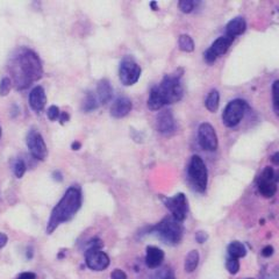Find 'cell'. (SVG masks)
Listing matches in <instances>:
<instances>
[{
    "label": "cell",
    "mask_w": 279,
    "mask_h": 279,
    "mask_svg": "<svg viewBox=\"0 0 279 279\" xmlns=\"http://www.w3.org/2000/svg\"><path fill=\"white\" fill-rule=\"evenodd\" d=\"M57 258H58V259L64 258V250H60V253L57 254Z\"/></svg>",
    "instance_id": "43"
},
{
    "label": "cell",
    "mask_w": 279,
    "mask_h": 279,
    "mask_svg": "<svg viewBox=\"0 0 279 279\" xmlns=\"http://www.w3.org/2000/svg\"><path fill=\"white\" fill-rule=\"evenodd\" d=\"M279 183V169L274 166H265L260 175L257 177L256 185L259 194L264 198H272L277 192Z\"/></svg>",
    "instance_id": "9"
},
{
    "label": "cell",
    "mask_w": 279,
    "mask_h": 279,
    "mask_svg": "<svg viewBox=\"0 0 279 279\" xmlns=\"http://www.w3.org/2000/svg\"><path fill=\"white\" fill-rule=\"evenodd\" d=\"M249 105L244 99L241 98H235L232 99L226 105V107L223 108L222 112V123L227 128H235L241 123V121L243 120L244 116H246Z\"/></svg>",
    "instance_id": "7"
},
{
    "label": "cell",
    "mask_w": 279,
    "mask_h": 279,
    "mask_svg": "<svg viewBox=\"0 0 279 279\" xmlns=\"http://www.w3.org/2000/svg\"><path fill=\"white\" fill-rule=\"evenodd\" d=\"M83 205V191L79 185H72L67 188L63 197L58 200L51 209L46 222V234L50 235L56 229L71 219L79 212Z\"/></svg>",
    "instance_id": "3"
},
{
    "label": "cell",
    "mask_w": 279,
    "mask_h": 279,
    "mask_svg": "<svg viewBox=\"0 0 279 279\" xmlns=\"http://www.w3.org/2000/svg\"><path fill=\"white\" fill-rule=\"evenodd\" d=\"M60 116H61V110L58 108V106H56V105H51V106L48 107V110H46V117H48L49 121H56L60 119Z\"/></svg>",
    "instance_id": "30"
},
{
    "label": "cell",
    "mask_w": 279,
    "mask_h": 279,
    "mask_svg": "<svg viewBox=\"0 0 279 279\" xmlns=\"http://www.w3.org/2000/svg\"><path fill=\"white\" fill-rule=\"evenodd\" d=\"M26 145L29 151L30 156L34 160L43 162L48 158L49 151L43 136L39 130L35 128H30L26 134Z\"/></svg>",
    "instance_id": "10"
},
{
    "label": "cell",
    "mask_w": 279,
    "mask_h": 279,
    "mask_svg": "<svg viewBox=\"0 0 279 279\" xmlns=\"http://www.w3.org/2000/svg\"><path fill=\"white\" fill-rule=\"evenodd\" d=\"M24 255H26L27 259H32L34 257V249L32 247H27L26 251H24Z\"/></svg>",
    "instance_id": "41"
},
{
    "label": "cell",
    "mask_w": 279,
    "mask_h": 279,
    "mask_svg": "<svg viewBox=\"0 0 279 279\" xmlns=\"http://www.w3.org/2000/svg\"><path fill=\"white\" fill-rule=\"evenodd\" d=\"M1 136H2V128L1 126H0V139H1Z\"/></svg>",
    "instance_id": "45"
},
{
    "label": "cell",
    "mask_w": 279,
    "mask_h": 279,
    "mask_svg": "<svg viewBox=\"0 0 279 279\" xmlns=\"http://www.w3.org/2000/svg\"><path fill=\"white\" fill-rule=\"evenodd\" d=\"M20 107H19L18 104H12L11 107H9V116L12 119H17V117L20 116Z\"/></svg>",
    "instance_id": "32"
},
{
    "label": "cell",
    "mask_w": 279,
    "mask_h": 279,
    "mask_svg": "<svg viewBox=\"0 0 279 279\" xmlns=\"http://www.w3.org/2000/svg\"><path fill=\"white\" fill-rule=\"evenodd\" d=\"M199 260H200V255L198 253V250H191L190 253L187 254L185 258V264L184 269L187 274H192V272L195 271V269L199 265Z\"/></svg>",
    "instance_id": "23"
},
{
    "label": "cell",
    "mask_w": 279,
    "mask_h": 279,
    "mask_svg": "<svg viewBox=\"0 0 279 279\" xmlns=\"http://www.w3.org/2000/svg\"><path fill=\"white\" fill-rule=\"evenodd\" d=\"M226 269L228 270L229 274L236 275L240 271V262H238L237 258L228 256L227 259H226Z\"/></svg>",
    "instance_id": "29"
},
{
    "label": "cell",
    "mask_w": 279,
    "mask_h": 279,
    "mask_svg": "<svg viewBox=\"0 0 279 279\" xmlns=\"http://www.w3.org/2000/svg\"><path fill=\"white\" fill-rule=\"evenodd\" d=\"M8 242V236L5 234V232H0V250L2 249V248L6 247V244H7Z\"/></svg>",
    "instance_id": "38"
},
{
    "label": "cell",
    "mask_w": 279,
    "mask_h": 279,
    "mask_svg": "<svg viewBox=\"0 0 279 279\" xmlns=\"http://www.w3.org/2000/svg\"><path fill=\"white\" fill-rule=\"evenodd\" d=\"M165 254L164 251L156 246H148L145 248V265L149 269H157L162 265Z\"/></svg>",
    "instance_id": "17"
},
{
    "label": "cell",
    "mask_w": 279,
    "mask_h": 279,
    "mask_svg": "<svg viewBox=\"0 0 279 279\" xmlns=\"http://www.w3.org/2000/svg\"><path fill=\"white\" fill-rule=\"evenodd\" d=\"M204 105H205V107H206V110L210 112V113H215V112L219 110L220 92L218 91V90L213 89L207 93L206 98H205Z\"/></svg>",
    "instance_id": "20"
},
{
    "label": "cell",
    "mask_w": 279,
    "mask_h": 279,
    "mask_svg": "<svg viewBox=\"0 0 279 279\" xmlns=\"http://www.w3.org/2000/svg\"><path fill=\"white\" fill-rule=\"evenodd\" d=\"M248 279H251V278H248Z\"/></svg>",
    "instance_id": "46"
},
{
    "label": "cell",
    "mask_w": 279,
    "mask_h": 279,
    "mask_svg": "<svg viewBox=\"0 0 279 279\" xmlns=\"http://www.w3.org/2000/svg\"><path fill=\"white\" fill-rule=\"evenodd\" d=\"M247 21L243 17H235L231 19L226 24V35L232 37V39H236L237 36H240L247 30Z\"/></svg>",
    "instance_id": "18"
},
{
    "label": "cell",
    "mask_w": 279,
    "mask_h": 279,
    "mask_svg": "<svg viewBox=\"0 0 279 279\" xmlns=\"http://www.w3.org/2000/svg\"><path fill=\"white\" fill-rule=\"evenodd\" d=\"M28 104H29L30 110L40 113L45 110L46 105V90L41 85H36L30 90L28 94Z\"/></svg>",
    "instance_id": "16"
},
{
    "label": "cell",
    "mask_w": 279,
    "mask_h": 279,
    "mask_svg": "<svg viewBox=\"0 0 279 279\" xmlns=\"http://www.w3.org/2000/svg\"><path fill=\"white\" fill-rule=\"evenodd\" d=\"M7 71L17 91H26L45 73L40 55L27 46H18L9 55Z\"/></svg>",
    "instance_id": "1"
},
{
    "label": "cell",
    "mask_w": 279,
    "mask_h": 279,
    "mask_svg": "<svg viewBox=\"0 0 279 279\" xmlns=\"http://www.w3.org/2000/svg\"><path fill=\"white\" fill-rule=\"evenodd\" d=\"M51 178L54 179L55 182L57 183H62L63 182V173H62L60 170H54V171L51 172Z\"/></svg>",
    "instance_id": "36"
},
{
    "label": "cell",
    "mask_w": 279,
    "mask_h": 279,
    "mask_svg": "<svg viewBox=\"0 0 279 279\" xmlns=\"http://www.w3.org/2000/svg\"><path fill=\"white\" fill-rule=\"evenodd\" d=\"M69 121H70V114L68 113L67 111H61L60 119H58V122H60V125L64 126L65 123L69 122Z\"/></svg>",
    "instance_id": "33"
},
{
    "label": "cell",
    "mask_w": 279,
    "mask_h": 279,
    "mask_svg": "<svg viewBox=\"0 0 279 279\" xmlns=\"http://www.w3.org/2000/svg\"><path fill=\"white\" fill-rule=\"evenodd\" d=\"M12 171H13V175L17 177L18 179L23 178V176L26 175L27 172V163L23 158H17V160L13 162V165H12Z\"/></svg>",
    "instance_id": "25"
},
{
    "label": "cell",
    "mask_w": 279,
    "mask_h": 279,
    "mask_svg": "<svg viewBox=\"0 0 279 279\" xmlns=\"http://www.w3.org/2000/svg\"><path fill=\"white\" fill-rule=\"evenodd\" d=\"M133 110V102L128 97L120 95L114 101L112 102V106L110 108V114L114 119H123L128 116L129 113Z\"/></svg>",
    "instance_id": "15"
},
{
    "label": "cell",
    "mask_w": 279,
    "mask_h": 279,
    "mask_svg": "<svg viewBox=\"0 0 279 279\" xmlns=\"http://www.w3.org/2000/svg\"><path fill=\"white\" fill-rule=\"evenodd\" d=\"M198 143L201 149L209 153H214L219 147V138L216 130L209 122H203L198 127Z\"/></svg>",
    "instance_id": "12"
},
{
    "label": "cell",
    "mask_w": 279,
    "mask_h": 279,
    "mask_svg": "<svg viewBox=\"0 0 279 279\" xmlns=\"http://www.w3.org/2000/svg\"><path fill=\"white\" fill-rule=\"evenodd\" d=\"M260 253H262L263 257H271L272 255H274L275 249H274V247H272V246H266V247L263 248Z\"/></svg>",
    "instance_id": "35"
},
{
    "label": "cell",
    "mask_w": 279,
    "mask_h": 279,
    "mask_svg": "<svg viewBox=\"0 0 279 279\" xmlns=\"http://www.w3.org/2000/svg\"><path fill=\"white\" fill-rule=\"evenodd\" d=\"M271 95H272V106H274V111L279 116V79L275 80V82L272 83Z\"/></svg>",
    "instance_id": "26"
},
{
    "label": "cell",
    "mask_w": 279,
    "mask_h": 279,
    "mask_svg": "<svg viewBox=\"0 0 279 279\" xmlns=\"http://www.w3.org/2000/svg\"><path fill=\"white\" fill-rule=\"evenodd\" d=\"M111 279H127V274L123 270L116 269L111 272Z\"/></svg>",
    "instance_id": "31"
},
{
    "label": "cell",
    "mask_w": 279,
    "mask_h": 279,
    "mask_svg": "<svg viewBox=\"0 0 279 279\" xmlns=\"http://www.w3.org/2000/svg\"><path fill=\"white\" fill-rule=\"evenodd\" d=\"M119 79L123 86H133L141 78V65L130 55L123 56L119 64Z\"/></svg>",
    "instance_id": "8"
},
{
    "label": "cell",
    "mask_w": 279,
    "mask_h": 279,
    "mask_svg": "<svg viewBox=\"0 0 279 279\" xmlns=\"http://www.w3.org/2000/svg\"><path fill=\"white\" fill-rule=\"evenodd\" d=\"M271 163L274 164L275 166H279V151H276V153H274L271 155Z\"/></svg>",
    "instance_id": "40"
},
{
    "label": "cell",
    "mask_w": 279,
    "mask_h": 279,
    "mask_svg": "<svg viewBox=\"0 0 279 279\" xmlns=\"http://www.w3.org/2000/svg\"><path fill=\"white\" fill-rule=\"evenodd\" d=\"M186 173L192 190L200 194L205 193L209 185V170L199 155H193L190 158Z\"/></svg>",
    "instance_id": "5"
},
{
    "label": "cell",
    "mask_w": 279,
    "mask_h": 279,
    "mask_svg": "<svg viewBox=\"0 0 279 279\" xmlns=\"http://www.w3.org/2000/svg\"><path fill=\"white\" fill-rule=\"evenodd\" d=\"M183 69H178L173 73L165 74L160 84L154 85L149 91L147 106L150 111H160L167 105L181 101L184 95V88L182 84Z\"/></svg>",
    "instance_id": "2"
},
{
    "label": "cell",
    "mask_w": 279,
    "mask_h": 279,
    "mask_svg": "<svg viewBox=\"0 0 279 279\" xmlns=\"http://www.w3.org/2000/svg\"><path fill=\"white\" fill-rule=\"evenodd\" d=\"M178 48L183 52H193L195 49L194 40L188 34H181L178 37Z\"/></svg>",
    "instance_id": "24"
},
{
    "label": "cell",
    "mask_w": 279,
    "mask_h": 279,
    "mask_svg": "<svg viewBox=\"0 0 279 279\" xmlns=\"http://www.w3.org/2000/svg\"><path fill=\"white\" fill-rule=\"evenodd\" d=\"M98 107H99L98 98L95 97L91 91L86 92L82 100V105H80L82 111L84 113H92V112L97 111Z\"/></svg>",
    "instance_id": "21"
},
{
    "label": "cell",
    "mask_w": 279,
    "mask_h": 279,
    "mask_svg": "<svg viewBox=\"0 0 279 279\" xmlns=\"http://www.w3.org/2000/svg\"><path fill=\"white\" fill-rule=\"evenodd\" d=\"M234 40L235 39L226 35V34L219 36L218 39H216L215 41H213L212 45L205 50L204 61L206 62L207 64H213L219 57H221V56H223L228 51V49L231 48Z\"/></svg>",
    "instance_id": "13"
},
{
    "label": "cell",
    "mask_w": 279,
    "mask_h": 279,
    "mask_svg": "<svg viewBox=\"0 0 279 279\" xmlns=\"http://www.w3.org/2000/svg\"><path fill=\"white\" fill-rule=\"evenodd\" d=\"M165 279H176V278H175V277H173V276L169 275V276H167V277H165Z\"/></svg>",
    "instance_id": "44"
},
{
    "label": "cell",
    "mask_w": 279,
    "mask_h": 279,
    "mask_svg": "<svg viewBox=\"0 0 279 279\" xmlns=\"http://www.w3.org/2000/svg\"><path fill=\"white\" fill-rule=\"evenodd\" d=\"M13 88V83L9 77H4L0 80V97H7Z\"/></svg>",
    "instance_id": "28"
},
{
    "label": "cell",
    "mask_w": 279,
    "mask_h": 279,
    "mask_svg": "<svg viewBox=\"0 0 279 279\" xmlns=\"http://www.w3.org/2000/svg\"><path fill=\"white\" fill-rule=\"evenodd\" d=\"M70 148H71V150L78 151V150H80V149H82V143H80L78 140H74V141L71 142Z\"/></svg>",
    "instance_id": "39"
},
{
    "label": "cell",
    "mask_w": 279,
    "mask_h": 279,
    "mask_svg": "<svg viewBox=\"0 0 279 279\" xmlns=\"http://www.w3.org/2000/svg\"><path fill=\"white\" fill-rule=\"evenodd\" d=\"M207 238H209V236H207V234H206V232H195V241L198 242V243H204V242H206L207 241Z\"/></svg>",
    "instance_id": "34"
},
{
    "label": "cell",
    "mask_w": 279,
    "mask_h": 279,
    "mask_svg": "<svg viewBox=\"0 0 279 279\" xmlns=\"http://www.w3.org/2000/svg\"><path fill=\"white\" fill-rule=\"evenodd\" d=\"M197 5L198 2L194 1V0H181V1L178 2V8L183 13L190 14L197 8Z\"/></svg>",
    "instance_id": "27"
},
{
    "label": "cell",
    "mask_w": 279,
    "mask_h": 279,
    "mask_svg": "<svg viewBox=\"0 0 279 279\" xmlns=\"http://www.w3.org/2000/svg\"><path fill=\"white\" fill-rule=\"evenodd\" d=\"M162 201L172 218L179 222L184 221L188 213V201L184 193L179 192L172 197H162Z\"/></svg>",
    "instance_id": "11"
},
{
    "label": "cell",
    "mask_w": 279,
    "mask_h": 279,
    "mask_svg": "<svg viewBox=\"0 0 279 279\" xmlns=\"http://www.w3.org/2000/svg\"><path fill=\"white\" fill-rule=\"evenodd\" d=\"M156 129L163 136H171L175 134L177 122L171 111L163 110L158 113L156 117Z\"/></svg>",
    "instance_id": "14"
},
{
    "label": "cell",
    "mask_w": 279,
    "mask_h": 279,
    "mask_svg": "<svg viewBox=\"0 0 279 279\" xmlns=\"http://www.w3.org/2000/svg\"><path fill=\"white\" fill-rule=\"evenodd\" d=\"M113 86L107 78H101L97 83V98L100 105H107L113 99Z\"/></svg>",
    "instance_id": "19"
},
{
    "label": "cell",
    "mask_w": 279,
    "mask_h": 279,
    "mask_svg": "<svg viewBox=\"0 0 279 279\" xmlns=\"http://www.w3.org/2000/svg\"><path fill=\"white\" fill-rule=\"evenodd\" d=\"M17 279H36V274H34V272H23V274H20L17 277Z\"/></svg>",
    "instance_id": "37"
},
{
    "label": "cell",
    "mask_w": 279,
    "mask_h": 279,
    "mask_svg": "<svg viewBox=\"0 0 279 279\" xmlns=\"http://www.w3.org/2000/svg\"><path fill=\"white\" fill-rule=\"evenodd\" d=\"M149 6H150V8H151V11H158L160 9V7H158V2L156 1V0H154V1H150L149 2Z\"/></svg>",
    "instance_id": "42"
},
{
    "label": "cell",
    "mask_w": 279,
    "mask_h": 279,
    "mask_svg": "<svg viewBox=\"0 0 279 279\" xmlns=\"http://www.w3.org/2000/svg\"><path fill=\"white\" fill-rule=\"evenodd\" d=\"M104 242L99 237H93L88 242L84 258H85V265L92 271H104L111 264L110 256L102 250Z\"/></svg>",
    "instance_id": "6"
},
{
    "label": "cell",
    "mask_w": 279,
    "mask_h": 279,
    "mask_svg": "<svg viewBox=\"0 0 279 279\" xmlns=\"http://www.w3.org/2000/svg\"><path fill=\"white\" fill-rule=\"evenodd\" d=\"M228 256L240 259L247 255V248L240 241H232L227 248Z\"/></svg>",
    "instance_id": "22"
},
{
    "label": "cell",
    "mask_w": 279,
    "mask_h": 279,
    "mask_svg": "<svg viewBox=\"0 0 279 279\" xmlns=\"http://www.w3.org/2000/svg\"><path fill=\"white\" fill-rule=\"evenodd\" d=\"M149 234H155L163 243L167 246H177L183 240L184 235V228L182 222L177 221L171 215L163 218L160 222L153 226H145L142 231L139 232V235L145 236Z\"/></svg>",
    "instance_id": "4"
}]
</instances>
